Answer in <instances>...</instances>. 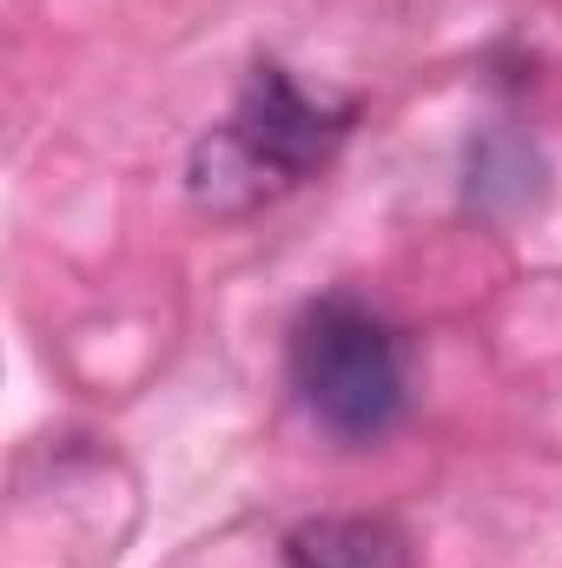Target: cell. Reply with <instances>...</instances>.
Masks as SVG:
<instances>
[{
  "label": "cell",
  "instance_id": "7a4b0ae2",
  "mask_svg": "<svg viewBox=\"0 0 562 568\" xmlns=\"http://www.w3.org/2000/svg\"><path fill=\"white\" fill-rule=\"evenodd\" d=\"M291 390L344 443H371L404 410V357L378 311L358 297H318L291 324Z\"/></svg>",
  "mask_w": 562,
  "mask_h": 568
},
{
  "label": "cell",
  "instance_id": "3957f363",
  "mask_svg": "<svg viewBox=\"0 0 562 568\" xmlns=\"http://www.w3.org/2000/svg\"><path fill=\"white\" fill-rule=\"evenodd\" d=\"M284 562L291 568H404V542H398V529H384V523L324 516V523H304V529L284 542Z\"/></svg>",
  "mask_w": 562,
  "mask_h": 568
},
{
  "label": "cell",
  "instance_id": "6da1fadb",
  "mask_svg": "<svg viewBox=\"0 0 562 568\" xmlns=\"http://www.w3.org/2000/svg\"><path fill=\"white\" fill-rule=\"evenodd\" d=\"M344 133H351V106H324L298 93L284 67H252L232 120L192 152V199L212 212H245L311 179Z\"/></svg>",
  "mask_w": 562,
  "mask_h": 568
}]
</instances>
